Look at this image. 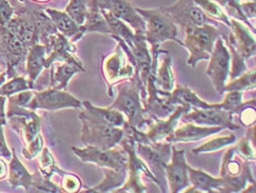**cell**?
Returning a JSON list of instances; mask_svg holds the SVG:
<instances>
[{"instance_id":"1","label":"cell","mask_w":256,"mask_h":193,"mask_svg":"<svg viewBox=\"0 0 256 193\" xmlns=\"http://www.w3.org/2000/svg\"><path fill=\"white\" fill-rule=\"evenodd\" d=\"M141 91L142 84L136 73L131 79L118 83V96L110 106V108L126 115V123L138 130H142L152 123V119L144 117L146 112L141 103Z\"/></svg>"},{"instance_id":"2","label":"cell","mask_w":256,"mask_h":193,"mask_svg":"<svg viewBox=\"0 0 256 193\" xmlns=\"http://www.w3.org/2000/svg\"><path fill=\"white\" fill-rule=\"evenodd\" d=\"M136 11L142 16L146 24L144 37L146 42L151 46L150 53L152 58H158V54L160 53V46L165 41H175L184 47L182 42L177 39V25L162 7L152 10H144L136 7Z\"/></svg>"},{"instance_id":"3","label":"cell","mask_w":256,"mask_h":193,"mask_svg":"<svg viewBox=\"0 0 256 193\" xmlns=\"http://www.w3.org/2000/svg\"><path fill=\"white\" fill-rule=\"evenodd\" d=\"M111 38L118 42L116 50L102 61V74L108 84V95L112 96L111 88L114 84L124 81L136 74V66L133 64V54L128 44L116 36Z\"/></svg>"},{"instance_id":"4","label":"cell","mask_w":256,"mask_h":193,"mask_svg":"<svg viewBox=\"0 0 256 193\" xmlns=\"http://www.w3.org/2000/svg\"><path fill=\"white\" fill-rule=\"evenodd\" d=\"M185 30L186 37L182 44L190 53L187 63L194 68L199 61L209 60L214 51L216 40L221 37V32L211 24L190 27Z\"/></svg>"},{"instance_id":"5","label":"cell","mask_w":256,"mask_h":193,"mask_svg":"<svg viewBox=\"0 0 256 193\" xmlns=\"http://www.w3.org/2000/svg\"><path fill=\"white\" fill-rule=\"evenodd\" d=\"M221 178L224 180L220 192H240L244 190L246 182L255 183L250 168V161L240 154L236 156V147L226 150L222 160Z\"/></svg>"},{"instance_id":"6","label":"cell","mask_w":256,"mask_h":193,"mask_svg":"<svg viewBox=\"0 0 256 193\" xmlns=\"http://www.w3.org/2000/svg\"><path fill=\"white\" fill-rule=\"evenodd\" d=\"M121 147L124 149L128 153V181L124 182V185H121L114 192H148V189L144 185L141 180V173H144L150 179L153 180L158 185V181L155 178L154 174L150 171L148 165L144 163L143 160L138 156L136 151V141L129 135H126L119 142Z\"/></svg>"},{"instance_id":"7","label":"cell","mask_w":256,"mask_h":193,"mask_svg":"<svg viewBox=\"0 0 256 193\" xmlns=\"http://www.w3.org/2000/svg\"><path fill=\"white\" fill-rule=\"evenodd\" d=\"M136 154L144 163L148 165L150 170H152V173L158 181V186H160L163 192H166L165 165L170 161L172 142H138Z\"/></svg>"},{"instance_id":"8","label":"cell","mask_w":256,"mask_h":193,"mask_svg":"<svg viewBox=\"0 0 256 193\" xmlns=\"http://www.w3.org/2000/svg\"><path fill=\"white\" fill-rule=\"evenodd\" d=\"M80 120L82 124L80 140L85 146L114 148L124 136V127H114L84 118Z\"/></svg>"},{"instance_id":"9","label":"cell","mask_w":256,"mask_h":193,"mask_svg":"<svg viewBox=\"0 0 256 193\" xmlns=\"http://www.w3.org/2000/svg\"><path fill=\"white\" fill-rule=\"evenodd\" d=\"M72 150L82 162L94 163L102 169L124 170L128 165V153L122 149H102L96 146H86L85 148L73 147Z\"/></svg>"},{"instance_id":"10","label":"cell","mask_w":256,"mask_h":193,"mask_svg":"<svg viewBox=\"0 0 256 193\" xmlns=\"http://www.w3.org/2000/svg\"><path fill=\"white\" fill-rule=\"evenodd\" d=\"M26 107L34 112L36 109L58 110L63 108H82V102L64 90L50 87L41 92H34V95Z\"/></svg>"},{"instance_id":"11","label":"cell","mask_w":256,"mask_h":193,"mask_svg":"<svg viewBox=\"0 0 256 193\" xmlns=\"http://www.w3.org/2000/svg\"><path fill=\"white\" fill-rule=\"evenodd\" d=\"M162 9L168 14L172 20L176 25L180 26L182 29H187L190 27L204 26L211 24L216 26V21L209 18L194 0H180L177 4L170 7H162Z\"/></svg>"},{"instance_id":"12","label":"cell","mask_w":256,"mask_h":193,"mask_svg":"<svg viewBox=\"0 0 256 193\" xmlns=\"http://www.w3.org/2000/svg\"><path fill=\"white\" fill-rule=\"evenodd\" d=\"M210 62L207 69V74L212 81V84L219 94L224 93L228 76L230 74L231 54L224 42L222 37L216 40L214 51L210 55Z\"/></svg>"},{"instance_id":"13","label":"cell","mask_w":256,"mask_h":193,"mask_svg":"<svg viewBox=\"0 0 256 193\" xmlns=\"http://www.w3.org/2000/svg\"><path fill=\"white\" fill-rule=\"evenodd\" d=\"M97 5L99 9L107 10L116 18L129 24L130 28L134 29V33L144 35L146 29V21L130 0H97Z\"/></svg>"},{"instance_id":"14","label":"cell","mask_w":256,"mask_h":193,"mask_svg":"<svg viewBox=\"0 0 256 193\" xmlns=\"http://www.w3.org/2000/svg\"><path fill=\"white\" fill-rule=\"evenodd\" d=\"M46 53L48 57L46 59V70L51 68L54 62H66L72 63L84 68L82 61L76 57V48L73 42H70L68 38L60 32H56L50 38L46 47Z\"/></svg>"},{"instance_id":"15","label":"cell","mask_w":256,"mask_h":193,"mask_svg":"<svg viewBox=\"0 0 256 193\" xmlns=\"http://www.w3.org/2000/svg\"><path fill=\"white\" fill-rule=\"evenodd\" d=\"M192 112L185 113L182 116V120L185 123H192L197 125H211L222 126L224 128L231 130L240 129V126L233 123V114L224 109L211 108V109H199L192 108Z\"/></svg>"},{"instance_id":"16","label":"cell","mask_w":256,"mask_h":193,"mask_svg":"<svg viewBox=\"0 0 256 193\" xmlns=\"http://www.w3.org/2000/svg\"><path fill=\"white\" fill-rule=\"evenodd\" d=\"M185 151L172 145V161L165 165V174L172 193L182 192L190 185Z\"/></svg>"},{"instance_id":"17","label":"cell","mask_w":256,"mask_h":193,"mask_svg":"<svg viewBox=\"0 0 256 193\" xmlns=\"http://www.w3.org/2000/svg\"><path fill=\"white\" fill-rule=\"evenodd\" d=\"M229 44L240 53L243 59H250L255 55L256 42L254 33L250 32V28L236 19H230Z\"/></svg>"},{"instance_id":"18","label":"cell","mask_w":256,"mask_h":193,"mask_svg":"<svg viewBox=\"0 0 256 193\" xmlns=\"http://www.w3.org/2000/svg\"><path fill=\"white\" fill-rule=\"evenodd\" d=\"M190 107L188 106H177L174 112L172 113V116H168V119L162 120L156 117H153L155 119V123L152 120V123L150 124L148 130L146 132V139L148 142H162L165 141L166 137L170 136L172 131L175 130L178 121L180 120L182 116L190 112Z\"/></svg>"},{"instance_id":"19","label":"cell","mask_w":256,"mask_h":193,"mask_svg":"<svg viewBox=\"0 0 256 193\" xmlns=\"http://www.w3.org/2000/svg\"><path fill=\"white\" fill-rule=\"evenodd\" d=\"M82 108L84 109L80 113V119H89L114 127H124L126 124L124 114L116 109L99 108L87 101L82 102Z\"/></svg>"},{"instance_id":"20","label":"cell","mask_w":256,"mask_h":193,"mask_svg":"<svg viewBox=\"0 0 256 193\" xmlns=\"http://www.w3.org/2000/svg\"><path fill=\"white\" fill-rule=\"evenodd\" d=\"M46 13L54 22L58 32L62 33L70 42H77L86 33L84 26H78L70 17L65 13L52 8H46Z\"/></svg>"},{"instance_id":"21","label":"cell","mask_w":256,"mask_h":193,"mask_svg":"<svg viewBox=\"0 0 256 193\" xmlns=\"http://www.w3.org/2000/svg\"><path fill=\"white\" fill-rule=\"evenodd\" d=\"M166 105L170 107L176 108L177 106H188L190 108H199V109H211L218 108V104H208L200 99L190 88L186 86H178L174 88L168 96L165 99Z\"/></svg>"},{"instance_id":"22","label":"cell","mask_w":256,"mask_h":193,"mask_svg":"<svg viewBox=\"0 0 256 193\" xmlns=\"http://www.w3.org/2000/svg\"><path fill=\"white\" fill-rule=\"evenodd\" d=\"M7 123L16 134L20 135L24 146L30 143L40 134L41 118L36 112L30 116H12L8 118Z\"/></svg>"},{"instance_id":"23","label":"cell","mask_w":256,"mask_h":193,"mask_svg":"<svg viewBox=\"0 0 256 193\" xmlns=\"http://www.w3.org/2000/svg\"><path fill=\"white\" fill-rule=\"evenodd\" d=\"M221 130H224L222 126H212V127H202L196 126L192 123L180 127L174 130L170 136L166 137L165 141L168 142H190L196 141L202 138L208 137L212 134H216Z\"/></svg>"},{"instance_id":"24","label":"cell","mask_w":256,"mask_h":193,"mask_svg":"<svg viewBox=\"0 0 256 193\" xmlns=\"http://www.w3.org/2000/svg\"><path fill=\"white\" fill-rule=\"evenodd\" d=\"M187 171L189 182L192 186L186 189V192H220L224 183L222 178H214L204 171L194 169L189 165H187Z\"/></svg>"},{"instance_id":"25","label":"cell","mask_w":256,"mask_h":193,"mask_svg":"<svg viewBox=\"0 0 256 193\" xmlns=\"http://www.w3.org/2000/svg\"><path fill=\"white\" fill-rule=\"evenodd\" d=\"M46 48L41 43H36L29 49L26 55V69L24 73L28 75V81L36 88V81L46 69Z\"/></svg>"},{"instance_id":"26","label":"cell","mask_w":256,"mask_h":193,"mask_svg":"<svg viewBox=\"0 0 256 193\" xmlns=\"http://www.w3.org/2000/svg\"><path fill=\"white\" fill-rule=\"evenodd\" d=\"M11 153H12V156H11L9 169H8L9 184L12 186L14 189V187L22 186L24 187V190L26 192H30L34 175L31 174L29 171L26 170L24 165L22 164L18 156H16V152L14 149H11Z\"/></svg>"},{"instance_id":"27","label":"cell","mask_w":256,"mask_h":193,"mask_svg":"<svg viewBox=\"0 0 256 193\" xmlns=\"http://www.w3.org/2000/svg\"><path fill=\"white\" fill-rule=\"evenodd\" d=\"M50 69H51V73H50L51 74V83L50 84H51V87L56 88V90H66L72 77L80 72H84V68L66 62L60 64L55 71L53 65H51Z\"/></svg>"},{"instance_id":"28","label":"cell","mask_w":256,"mask_h":193,"mask_svg":"<svg viewBox=\"0 0 256 193\" xmlns=\"http://www.w3.org/2000/svg\"><path fill=\"white\" fill-rule=\"evenodd\" d=\"M100 13L104 16V18L109 27L110 36L119 37L128 44V47L131 48L133 46V42L136 40V33L131 30V28L128 27L126 22L116 18L114 16L111 15L107 10L100 9Z\"/></svg>"},{"instance_id":"29","label":"cell","mask_w":256,"mask_h":193,"mask_svg":"<svg viewBox=\"0 0 256 193\" xmlns=\"http://www.w3.org/2000/svg\"><path fill=\"white\" fill-rule=\"evenodd\" d=\"M155 85L160 88V91L170 93L175 87V77L172 71V58L170 52L165 51L163 63L156 68L155 73Z\"/></svg>"},{"instance_id":"30","label":"cell","mask_w":256,"mask_h":193,"mask_svg":"<svg viewBox=\"0 0 256 193\" xmlns=\"http://www.w3.org/2000/svg\"><path fill=\"white\" fill-rule=\"evenodd\" d=\"M104 179L102 182H100L98 185L92 189H88L86 191L89 192H107L111 189L116 186H121L124 184L126 180V173L128 168L124 170H110V169H104Z\"/></svg>"},{"instance_id":"31","label":"cell","mask_w":256,"mask_h":193,"mask_svg":"<svg viewBox=\"0 0 256 193\" xmlns=\"http://www.w3.org/2000/svg\"><path fill=\"white\" fill-rule=\"evenodd\" d=\"M248 105H255V98H253L251 102L243 103V93L240 91H230L226 92L224 101L218 104V108L228 110L231 112L233 115L238 114L241 110L248 106Z\"/></svg>"},{"instance_id":"32","label":"cell","mask_w":256,"mask_h":193,"mask_svg":"<svg viewBox=\"0 0 256 193\" xmlns=\"http://www.w3.org/2000/svg\"><path fill=\"white\" fill-rule=\"evenodd\" d=\"M38 171L46 179H51L54 173H58L60 175H63L65 173L64 171L58 167L56 161H55L54 157L46 147H43L40 158H38Z\"/></svg>"},{"instance_id":"33","label":"cell","mask_w":256,"mask_h":193,"mask_svg":"<svg viewBox=\"0 0 256 193\" xmlns=\"http://www.w3.org/2000/svg\"><path fill=\"white\" fill-rule=\"evenodd\" d=\"M194 2L209 18L224 22L226 27L230 28L229 16L224 13V10L218 4H216L212 0H194Z\"/></svg>"},{"instance_id":"34","label":"cell","mask_w":256,"mask_h":193,"mask_svg":"<svg viewBox=\"0 0 256 193\" xmlns=\"http://www.w3.org/2000/svg\"><path fill=\"white\" fill-rule=\"evenodd\" d=\"M90 0H70L65 13L73 19L77 25L82 26L86 21Z\"/></svg>"},{"instance_id":"35","label":"cell","mask_w":256,"mask_h":193,"mask_svg":"<svg viewBox=\"0 0 256 193\" xmlns=\"http://www.w3.org/2000/svg\"><path fill=\"white\" fill-rule=\"evenodd\" d=\"M255 70L246 71L240 76L236 77L234 80H231L229 84H226L224 92L230 91H246V90H255Z\"/></svg>"},{"instance_id":"36","label":"cell","mask_w":256,"mask_h":193,"mask_svg":"<svg viewBox=\"0 0 256 193\" xmlns=\"http://www.w3.org/2000/svg\"><path fill=\"white\" fill-rule=\"evenodd\" d=\"M26 90H33V86L24 76L18 75L12 77V79H10L9 82L4 83V84L0 86V95L9 97L11 95H14V94Z\"/></svg>"},{"instance_id":"37","label":"cell","mask_w":256,"mask_h":193,"mask_svg":"<svg viewBox=\"0 0 256 193\" xmlns=\"http://www.w3.org/2000/svg\"><path fill=\"white\" fill-rule=\"evenodd\" d=\"M214 2L218 3V5L224 10V13L226 15L229 14L232 18H234L238 21L243 22V24H246V27L250 28V29L252 30V32H254V27L250 24V21L248 20L246 17L242 13L240 0H214Z\"/></svg>"},{"instance_id":"38","label":"cell","mask_w":256,"mask_h":193,"mask_svg":"<svg viewBox=\"0 0 256 193\" xmlns=\"http://www.w3.org/2000/svg\"><path fill=\"white\" fill-rule=\"evenodd\" d=\"M234 141H236V136L232 135V134L229 135V136L216 137V138H214V139L208 140L207 142L202 143V145L200 147L192 149V152L198 154V153H208V152L216 151L221 148L231 145V143L234 142Z\"/></svg>"},{"instance_id":"39","label":"cell","mask_w":256,"mask_h":193,"mask_svg":"<svg viewBox=\"0 0 256 193\" xmlns=\"http://www.w3.org/2000/svg\"><path fill=\"white\" fill-rule=\"evenodd\" d=\"M33 175H34V178H33L30 192H63L62 187L55 184L50 179L44 178L38 170L36 171Z\"/></svg>"},{"instance_id":"40","label":"cell","mask_w":256,"mask_h":193,"mask_svg":"<svg viewBox=\"0 0 256 193\" xmlns=\"http://www.w3.org/2000/svg\"><path fill=\"white\" fill-rule=\"evenodd\" d=\"M231 53H232V70H230V79L234 80L236 77L240 76L244 72L248 71L246 63H244V59L241 57L236 50L233 48L231 44H229Z\"/></svg>"},{"instance_id":"41","label":"cell","mask_w":256,"mask_h":193,"mask_svg":"<svg viewBox=\"0 0 256 193\" xmlns=\"http://www.w3.org/2000/svg\"><path fill=\"white\" fill-rule=\"evenodd\" d=\"M43 147V137L41 134H38L30 143H28L26 146L24 147V149H22V154H24V157L26 160H32L33 158L36 157L38 153H41Z\"/></svg>"},{"instance_id":"42","label":"cell","mask_w":256,"mask_h":193,"mask_svg":"<svg viewBox=\"0 0 256 193\" xmlns=\"http://www.w3.org/2000/svg\"><path fill=\"white\" fill-rule=\"evenodd\" d=\"M234 147H236V153L240 154L243 159L248 160V161H254L255 160V152H254L255 145L254 143H252V141L250 140L248 137L241 139L240 141H238V145Z\"/></svg>"},{"instance_id":"43","label":"cell","mask_w":256,"mask_h":193,"mask_svg":"<svg viewBox=\"0 0 256 193\" xmlns=\"http://www.w3.org/2000/svg\"><path fill=\"white\" fill-rule=\"evenodd\" d=\"M62 180V187L63 192H70V193H75L78 192L82 187V181L78 176L75 174L70 173H64Z\"/></svg>"},{"instance_id":"44","label":"cell","mask_w":256,"mask_h":193,"mask_svg":"<svg viewBox=\"0 0 256 193\" xmlns=\"http://www.w3.org/2000/svg\"><path fill=\"white\" fill-rule=\"evenodd\" d=\"M14 15V9L9 0H0V30L4 29Z\"/></svg>"},{"instance_id":"45","label":"cell","mask_w":256,"mask_h":193,"mask_svg":"<svg viewBox=\"0 0 256 193\" xmlns=\"http://www.w3.org/2000/svg\"><path fill=\"white\" fill-rule=\"evenodd\" d=\"M240 120L244 126H253L255 125V105H248L244 107L240 113Z\"/></svg>"},{"instance_id":"46","label":"cell","mask_w":256,"mask_h":193,"mask_svg":"<svg viewBox=\"0 0 256 193\" xmlns=\"http://www.w3.org/2000/svg\"><path fill=\"white\" fill-rule=\"evenodd\" d=\"M102 18V15L100 13V9L98 8L97 0H90L85 22L86 24H94V22L99 21Z\"/></svg>"},{"instance_id":"47","label":"cell","mask_w":256,"mask_h":193,"mask_svg":"<svg viewBox=\"0 0 256 193\" xmlns=\"http://www.w3.org/2000/svg\"><path fill=\"white\" fill-rule=\"evenodd\" d=\"M0 156H2L7 159H10L11 156H12L11 150L8 148L7 143H6V140H4L2 125H0Z\"/></svg>"},{"instance_id":"48","label":"cell","mask_w":256,"mask_h":193,"mask_svg":"<svg viewBox=\"0 0 256 193\" xmlns=\"http://www.w3.org/2000/svg\"><path fill=\"white\" fill-rule=\"evenodd\" d=\"M242 13L246 18H255V2L241 3Z\"/></svg>"},{"instance_id":"49","label":"cell","mask_w":256,"mask_h":193,"mask_svg":"<svg viewBox=\"0 0 256 193\" xmlns=\"http://www.w3.org/2000/svg\"><path fill=\"white\" fill-rule=\"evenodd\" d=\"M4 104H6V96L0 95V125L7 124V117L4 113Z\"/></svg>"},{"instance_id":"50","label":"cell","mask_w":256,"mask_h":193,"mask_svg":"<svg viewBox=\"0 0 256 193\" xmlns=\"http://www.w3.org/2000/svg\"><path fill=\"white\" fill-rule=\"evenodd\" d=\"M8 175V167L4 160L0 159V180H4Z\"/></svg>"},{"instance_id":"51","label":"cell","mask_w":256,"mask_h":193,"mask_svg":"<svg viewBox=\"0 0 256 193\" xmlns=\"http://www.w3.org/2000/svg\"><path fill=\"white\" fill-rule=\"evenodd\" d=\"M6 79H7V75H6V72H2V73H0V86H2V85L4 84Z\"/></svg>"},{"instance_id":"52","label":"cell","mask_w":256,"mask_h":193,"mask_svg":"<svg viewBox=\"0 0 256 193\" xmlns=\"http://www.w3.org/2000/svg\"><path fill=\"white\" fill-rule=\"evenodd\" d=\"M31 2H33V3H36V4H46V3H50L51 2V0H31Z\"/></svg>"},{"instance_id":"53","label":"cell","mask_w":256,"mask_h":193,"mask_svg":"<svg viewBox=\"0 0 256 193\" xmlns=\"http://www.w3.org/2000/svg\"><path fill=\"white\" fill-rule=\"evenodd\" d=\"M246 2H255V0H246Z\"/></svg>"}]
</instances>
